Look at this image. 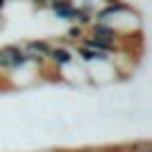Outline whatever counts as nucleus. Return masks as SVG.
Here are the masks:
<instances>
[{
    "mask_svg": "<svg viewBox=\"0 0 152 152\" xmlns=\"http://www.w3.org/2000/svg\"><path fill=\"white\" fill-rule=\"evenodd\" d=\"M0 93H10V86H7L5 76H0Z\"/></svg>",
    "mask_w": 152,
    "mask_h": 152,
    "instance_id": "obj_2",
    "label": "nucleus"
},
{
    "mask_svg": "<svg viewBox=\"0 0 152 152\" xmlns=\"http://www.w3.org/2000/svg\"><path fill=\"white\" fill-rule=\"evenodd\" d=\"M26 2H28V0H26Z\"/></svg>",
    "mask_w": 152,
    "mask_h": 152,
    "instance_id": "obj_3",
    "label": "nucleus"
},
{
    "mask_svg": "<svg viewBox=\"0 0 152 152\" xmlns=\"http://www.w3.org/2000/svg\"><path fill=\"white\" fill-rule=\"evenodd\" d=\"M74 62H76V59H74V48L52 43V50H50V55H48V64H50V66L64 71V69H69Z\"/></svg>",
    "mask_w": 152,
    "mask_h": 152,
    "instance_id": "obj_1",
    "label": "nucleus"
}]
</instances>
